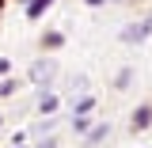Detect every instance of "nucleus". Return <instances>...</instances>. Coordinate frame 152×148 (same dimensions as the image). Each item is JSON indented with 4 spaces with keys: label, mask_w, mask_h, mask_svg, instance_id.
Masks as SVG:
<instances>
[{
    "label": "nucleus",
    "mask_w": 152,
    "mask_h": 148,
    "mask_svg": "<svg viewBox=\"0 0 152 148\" xmlns=\"http://www.w3.org/2000/svg\"><path fill=\"white\" fill-rule=\"evenodd\" d=\"M57 80V57H38L27 69V84L38 87V91H50V84Z\"/></svg>",
    "instance_id": "f257e3e1"
},
{
    "label": "nucleus",
    "mask_w": 152,
    "mask_h": 148,
    "mask_svg": "<svg viewBox=\"0 0 152 148\" xmlns=\"http://www.w3.org/2000/svg\"><path fill=\"white\" fill-rule=\"evenodd\" d=\"M148 34H152V15H145L141 23H133V27H126V31H122V42H126V46H133V42H145Z\"/></svg>",
    "instance_id": "f03ea898"
},
{
    "label": "nucleus",
    "mask_w": 152,
    "mask_h": 148,
    "mask_svg": "<svg viewBox=\"0 0 152 148\" xmlns=\"http://www.w3.org/2000/svg\"><path fill=\"white\" fill-rule=\"evenodd\" d=\"M148 125H152V103H141V106L129 114V129L133 133H145Z\"/></svg>",
    "instance_id": "7ed1b4c3"
},
{
    "label": "nucleus",
    "mask_w": 152,
    "mask_h": 148,
    "mask_svg": "<svg viewBox=\"0 0 152 148\" xmlns=\"http://www.w3.org/2000/svg\"><path fill=\"white\" fill-rule=\"evenodd\" d=\"M110 137V122H91V129L84 133V148H99V141Z\"/></svg>",
    "instance_id": "20e7f679"
},
{
    "label": "nucleus",
    "mask_w": 152,
    "mask_h": 148,
    "mask_svg": "<svg viewBox=\"0 0 152 148\" xmlns=\"http://www.w3.org/2000/svg\"><path fill=\"white\" fill-rule=\"evenodd\" d=\"M57 110H61V95L57 91H42L38 95V114H42V118H53Z\"/></svg>",
    "instance_id": "39448f33"
},
{
    "label": "nucleus",
    "mask_w": 152,
    "mask_h": 148,
    "mask_svg": "<svg viewBox=\"0 0 152 148\" xmlns=\"http://www.w3.org/2000/svg\"><path fill=\"white\" fill-rule=\"evenodd\" d=\"M133 76H137V69H133V65H122V69L114 72V91H126L133 84Z\"/></svg>",
    "instance_id": "423d86ee"
},
{
    "label": "nucleus",
    "mask_w": 152,
    "mask_h": 148,
    "mask_svg": "<svg viewBox=\"0 0 152 148\" xmlns=\"http://www.w3.org/2000/svg\"><path fill=\"white\" fill-rule=\"evenodd\" d=\"M61 46H65V31H46V34H42V50H46V53H57Z\"/></svg>",
    "instance_id": "0eeeda50"
},
{
    "label": "nucleus",
    "mask_w": 152,
    "mask_h": 148,
    "mask_svg": "<svg viewBox=\"0 0 152 148\" xmlns=\"http://www.w3.org/2000/svg\"><path fill=\"white\" fill-rule=\"evenodd\" d=\"M95 103H99V99H95L91 91H80V99H72V114H91Z\"/></svg>",
    "instance_id": "6e6552de"
},
{
    "label": "nucleus",
    "mask_w": 152,
    "mask_h": 148,
    "mask_svg": "<svg viewBox=\"0 0 152 148\" xmlns=\"http://www.w3.org/2000/svg\"><path fill=\"white\" fill-rule=\"evenodd\" d=\"M53 8V0H31V4H23V12H27V19H42L46 12Z\"/></svg>",
    "instance_id": "1a4fd4ad"
},
{
    "label": "nucleus",
    "mask_w": 152,
    "mask_h": 148,
    "mask_svg": "<svg viewBox=\"0 0 152 148\" xmlns=\"http://www.w3.org/2000/svg\"><path fill=\"white\" fill-rule=\"evenodd\" d=\"M19 91V80L15 76H0V99H12Z\"/></svg>",
    "instance_id": "9d476101"
},
{
    "label": "nucleus",
    "mask_w": 152,
    "mask_h": 148,
    "mask_svg": "<svg viewBox=\"0 0 152 148\" xmlns=\"http://www.w3.org/2000/svg\"><path fill=\"white\" fill-rule=\"evenodd\" d=\"M72 129L80 133V137H84V133L91 129V118H88V114H72Z\"/></svg>",
    "instance_id": "9b49d317"
},
{
    "label": "nucleus",
    "mask_w": 152,
    "mask_h": 148,
    "mask_svg": "<svg viewBox=\"0 0 152 148\" xmlns=\"http://www.w3.org/2000/svg\"><path fill=\"white\" fill-rule=\"evenodd\" d=\"M72 91H88V76H76V80H72Z\"/></svg>",
    "instance_id": "f8f14e48"
},
{
    "label": "nucleus",
    "mask_w": 152,
    "mask_h": 148,
    "mask_svg": "<svg viewBox=\"0 0 152 148\" xmlns=\"http://www.w3.org/2000/svg\"><path fill=\"white\" fill-rule=\"evenodd\" d=\"M12 72V57H0V76H8Z\"/></svg>",
    "instance_id": "ddd939ff"
},
{
    "label": "nucleus",
    "mask_w": 152,
    "mask_h": 148,
    "mask_svg": "<svg viewBox=\"0 0 152 148\" xmlns=\"http://www.w3.org/2000/svg\"><path fill=\"white\" fill-rule=\"evenodd\" d=\"M34 148H57V141H53V137H46V141H38Z\"/></svg>",
    "instance_id": "4468645a"
},
{
    "label": "nucleus",
    "mask_w": 152,
    "mask_h": 148,
    "mask_svg": "<svg viewBox=\"0 0 152 148\" xmlns=\"http://www.w3.org/2000/svg\"><path fill=\"white\" fill-rule=\"evenodd\" d=\"M84 4H88V8H99V4H107V0H84Z\"/></svg>",
    "instance_id": "2eb2a0df"
},
{
    "label": "nucleus",
    "mask_w": 152,
    "mask_h": 148,
    "mask_svg": "<svg viewBox=\"0 0 152 148\" xmlns=\"http://www.w3.org/2000/svg\"><path fill=\"white\" fill-rule=\"evenodd\" d=\"M12 148H31V144H27V141H23V144H12Z\"/></svg>",
    "instance_id": "dca6fc26"
},
{
    "label": "nucleus",
    "mask_w": 152,
    "mask_h": 148,
    "mask_svg": "<svg viewBox=\"0 0 152 148\" xmlns=\"http://www.w3.org/2000/svg\"><path fill=\"white\" fill-rule=\"evenodd\" d=\"M0 129H4V114H0Z\"/></svg>",
    "instance_id": "f3484780"
},
{
    "label": "nucleus",
    "mask_w": 152,
    "mask_h": 148,
    "mask_svg": "<svg viewBox=\"0 0 152 148\" xmlns=\"http://www.w3.org/2000/svg\"><path fill=\"white\" fill-rule=\"evenodd\" d=\"M15 4H31V0H15Z\"/></svg>",
    "instance_id": "a211bd4d"
},
{
    "label": "nucleus",
    "mask_w": 152,
    "mask_h": 148,
    "mask_svg": "<svg viewBox=\"0 0 152 148\" xmlns=\"http://www.w3.org/2000/svg\"><path fill=\"white\" fill-rule=\"evenodd\" d=\"M0 12H4V0H0Z\"/></svg>",
    "instance_id": "6ab92c4d"
}]
</instances>
